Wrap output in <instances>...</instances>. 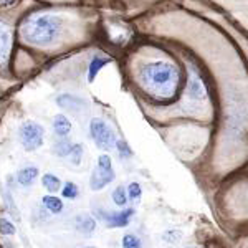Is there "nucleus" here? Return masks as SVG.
<instances>
[{
	"label": "nucleus",
	"instance_id": "1",
	"mask_svg": "<svg viewBox=\"0 0 248 248\" xmlns=\"http://www.w3.org/2000/svg\"><path fill=\"white\" fill-rule=\"evenodd\" d=\"M136 78L144 93L159 101L174 98L182 85L181 68L167 58H151L141 63Z\"/></svg>",
	"mask_w": 248,
	"mask_h": 248
},
{
	"label": "nucleus",
	"instance_id": "2",
	"mask_svg": "<svg viewBox=\"0 0 248 248\" xmlns=\"http://www.w3.org/2000/svg\"><path fill=\"white\" fill-rule=\"evenodd\" d=\"M66 20L58 14H33L23 22L22 38L38 48H50L65 35Z\"/></svg>",
	"mask_w": 248,
	"mask_h": 248
},
{
	"label": "nucleus",
	"instance_id": "3",
	"mask_svg": "<svg viewBox=\"0 0 248 248\" xmlns=\"http://www.w3.org/2000/svg\"><path fill=\"white\" fill-rule=\"evenodd\" d=\"M181 106L187 113H205L209 109V90L201 77V71L197 70L195 63L187 66V85L184 88Z\"/></svg>",
	"mask_w": 248,
	"mask_h": 248
},
{
	"label": "nucleus",
	"instance_id": "4",
	"mask_svg": "<svg viewBox=\"0 0 248 248\" xmlns=\"http://www.w3.org/2000/svg\"><path fill=\"white\" fill-rule=\"evenodd\" d=\"M116 179V172L113 166V159L108 154H101L96 161L94 170L90 175V189L93 192L103 190Z\"/></svg>",
	"mask_w": 248,
	"mask_h": 248
},
{
	"label": "nucleus",
	"instance_id": "5",
	"mask_svg": "<svg viewBox=\"0 0 248 248\" xmlns=\"http://www.w3.org/2000/svg\"><path fill=\"white\" fill-rule=\"evenodd\" d=\"M18 139L27 153H35L45 142V129L37 121H23L18 127Z\"/></svg>",
	"mask_w": 248,
	"mask_h": 248
},
{
	"label": "nucleus",
	"instance_id": "6",
	"mask_svg": "<svg viewBox=\"0 0 248 248\" xmlns=\"http://www.w3.org/2000/svg\"><path fill=\"white\" fill-rule=\"evenodd\" d=\"M90 136L96 147L101 151H111L118 141L113 127L101 118H93L90 121Z\"/></svg>",
	"mask_w": 248,
	"mask_h": 248
},
{
	"label": "nucleus",
	"instance_id": "7",
	"mask_svg": "<svg viewBox=\"0 0 248 248\" xmlns=\"http://www.w3.org/2000/svg\"><path fill=\"white\" fill-rule=\"evenodd\" d=\"M51 153L71 166H79L83 161V155H85V147H83V144L70 142L68 139H60L58 142L53 144Z\"/></svg>",
	"mask_w": 248,
	"mask_h": 248
},
{
	"label": "nucleus",
	"instance_id": "8",
	"mask_svg": "<svg viewBox=\"0 0 248 248\" xmlns=\"http://www.w3.org/2000/svg\"><path fill=\"white\" fill-rule=\"evenodd\" d=\"M94 215L99 220H103L109 229H124L131 223V220L136 215V210L133 207H127V209H123L119 212H105L103 209H98L94 212Z\"/></svg>",
	"mask_w": 248,
	"mask_h": 248
},
{
	"label": "nucleus",
	"instance_id": "9",
	"mask_svg": "<svg viewBox=\"0 0 248 248\" xmlns=\"http://www.w3.org/2000/svg\"><path fill=\"white\" fill-rule=\"evenodd\" d=\"M57 105L65 109L66 113H71L75 116L78 114H85L88 111V103L83 98H79L77 94L71 93H63L57 98Z\"/></svg>",
	"mask_w": 248,
	"mask_h": 248
},
{
	"label": "nucleus",
	"instance_id": "10",
	"mask_svg": "<svg viewBox=\"0 0 248 248\" xmlns=\"http://www.w3.org/2000/svg\"><path fill=\"white\" fill-rule=\"evenodd\" d=\"M73 225L77 232L83 235H91L94 233L96 227H98V222L91 214H78L73 220Z\"/></svg>",
	"mask_w": 248,
	"mask_h": 248
},
{
	"label": "nucleus",
	"instance_id": "11",
	"mask_svg": "<svg viewBox=\"0 0 248 248\" xmlns=\"http://www.w3.org/2000/svg\"><path fill=\"white\" fill-rule=\"evenodd\" d=\"M51 127H53V133L58 139H68V136L71 134V129H73V124H71L66 114H57L53 116Z\"/></svg>",
	"mask_w": 248,
	"mask_h": 248
},
{
	"label": "nucleus",
	"instance_id": "12",
	"mask_svg": "<svg viewBox=\"0 0 248 248\" xmlns=\"http://www.w3.org/2000/svg\"><path fill=\"white\" fill-rule=\"evenodd\" d=\"M12 48V31L3 22H0V65H5Z\"/></svg>",
	"mask_w": 248,
	"mask_h": 248
},
{
	"label": "nucleus",
	"instance_id": "13",
	"mask_svg": "<svg viewBox=\"0 0 248 248\" xmlns=\"http://www.w3.org/2000/svg\"><path fill=\"white\" fill-rule=\"evenodd\" d=\"M38 175H40L38 167H35V166L22 167V169L17 172V182L22 187H31L35 182H37Z\"/></svg>",
	"mask_w": 248,
	"mask_h": 248
},
{
	"label": "nucleus",
	"instance_id": "14",
	"mask_svg": "<svg viewBox=\"0 0 248 248\" xmlns=\"http://www.w3.org/2000/svg\"><path fill=\"white\" fill-rule=\"evenodd\" d=\"M42 205L48 214H53V215H58L62 214L63 209H65V203L60 197H57L55 194H48V195H43L42 197Z\"/></svg>",
	"mask_w": 248,
	"mask_h": 248
},
{
	"label": "nucleus",
	"instance_id": "15",
	"mask_svg": "<svg viewBox=\"0 0 248 248\" xmlns=\"http://www.w3.org/2000/svg\"><path fill=\"white\" fill-rule=\"evenodd\" d=\"M42 187L45 189L46 192H50V194H55V192L62 190V181H60L58 175L51 174V172H45V174L42 175Z\"/></svg>",
	"mask_w": 248,
	"mask_h": 248
},
{
	"label": "nucleus",
	"instance_id": "16",
	"mask_svg": "<svg viewBox=\"0 0 248 248\" xmlns=\"http://www.w3.org/2000/svg\"><path fill=\"white\" fill-rule=\"evenodd\" d=\"M106 63H108V58H105V57H99V55L93 57V60L90 62V66H88V81L93 83L96 75H98V71L101 70Z\"/></svg>",
	"mask_w": 248,
	"mask_h": 248
},
{
	"label": "nucleus",
	"instance_id": "17",
	"mask_svg": "<svg viewBox=\"0 0 248 248\" xmlns=\"http://www.w3.org/2000/svg\"><path fill=\"white\" fill-rule=\"evenodd\" d=\"M162 242L166 243V245H177V243L182 242L184 238V232L181 229H167L166 232L162 233Z\"/></svg>",
	"mask_w": 248,
	"mask_h": 248
},
{
	"label": "nucleus",
	"instance_id": "18",
	"mask_svg": "<svg viewBox=\"0 0 248 248\" xmlns=\"http://www.w3.org/2000/svg\"><path fill=\"white\" fill-rule=\"evenodd\" d=\"M60 192H62L63 199H66V201H75V199L79 195V187L75 182L68 181V182H65L62 186V190H60Z\"/></svg>",
	"mask_w": 248,
	"mask_h": 248
},
{
	"label": "nucleus",
	"instance_id": "19",
	"mask_svg": "<svg viewBox=\"0 0 248 248\" xmlns=\"http://www.w3.org/2000/svg\"><path fill=\"white\" fill-rule=\"evenodd\" d=\"M111 199H113V203L114 205H118V207H126V203H127V192H126V187H123V186H119V187H116V189L113 190V194H111Z\"/></svg>",
	"mask_w": 248,
	"mask_h": 248
},
{
	"label": "nucleus",
	"instance_id": "20",
	"mask_svg": "<svg viewBox=\"0 0 248 248\" xmlns=\"http://www.w3.org/2000/svg\"><path fill=\"white\" fill-rule=\"evenodd\" d=\"M126 192H127V199L133 201V202H138L139 199L142 197V187H141V184L136 182V181L127 184Z\"/></svg>",
	"mask_w": 248,
	"mask_h": 248
},
{
	"label": "nucleus",
	"instance_id": "21",
	"mask_svg": "<svg viewBox=\"0 0 248 248\" xmlns=\"http://www.w3.org/2000/svg\"><path fill=\"white\" fill-rule=\"evenodd\" d=\"M3 201H5V205H7V209H9V214L15 220H18L20 214H18V209H17V205H15V201H14V197H12L10 190H3Z\"/></svg>",
	"mask_w": 248,
	"mask_h": 248
},
{
	"label": "nucleus",
	"instance_id": "22",
	"mask_svg": "<svg viewBox=\"0 0 248 248\" xmlns=\"http://www.w3.org/2000/svg\"><path fill=\"white\" fill-rule=\"evenodd\" d=\"M123 248H142V242L138 235L134 233H126L121 240Z\"/></svg>",
	"mask_w": 248,
	"mask_h": 248
},
{
	"label": "nucleus",
	"instance_id": "23",
	"mask_svg": "<svg viewBox=\"0 0 248 248\" xmlns=\"http://www.w3.org/2000/svg\"><path fill=\"white\" fill-rule=\"evenodd\" d=\"M15 232H17V229H15L14 222H10L9 218H0V235H3V237H14Z\"/></svg>",
	"mask_w": 248,
	"mask_h": 248
},
{
	"label": "nucleus",
	"instance_id": "24",
	"mask_svg": "<svg viewBox=\"0 0 248 248\" xmlns=\"http://www.w3.org/2000/svg\"><path fill=\"white\" fill-rule=\"evenodd\" d=\"M116 151H118L119 157L123 159H129L133 157V149H131L129 146H127V142L124 141V139H119V141H116Z\"/></svg>",
	"mask_w": 248,
	"mask_h": 248
},
{
	"label": "nucleus",
	"instance_id": "25",
	"mask_svg": "<svg viewBox=\"0 0 248 248\" xmlns=\"http://www.w3.org/2000/svg\"><path fill=\"white\" fill-rule=\"evenodd\" d=\"M17 2H18V0H0V10L12 9V7H14Z\"/></svg>",
	"mask_w": 248,
	"mask_h": 248
},
{
	"label": "nucleus",
	"instance_id": "26",
	"mask_svg": "<svg viewBox=\"0 0 248 248\" xmlns=\"http://www.w3.org/2000/svg\"><path fill=\"white\" fill-rule=\"evenodd\" d=\"M81 248H96V247H81Z\"/></svg>",
	"mask_w": 248,
	"mask_h": 248
},
{
	"label": "nucleus",
	"instance_id": "27",
	"mask_svg": "<svg viewBox=\"0 0 248 248\" xmlns=\"http://www.w3.org/2000/svg\"><path fill=\"white\" fill-rule=\"evenodd\" d=\"M187 248H197V247H187Z\"/></svg>",
	"mask_w": 248,
	"mask_h": 248
},
{
	"label": "nucleus",
	"instance_id": "28",
	"mask_svg": "<svg viewBox=\"0 0 248 248\" xmlns=\"http://www.w3.org/2000/svg\"><path fill=\"white\" fill-rule=\"evenodd\" d=\"M7 248H12V247H7Z\"/></svg>",
	"mask_w": 248,
	"mask_h": 248
}]
</instances>
